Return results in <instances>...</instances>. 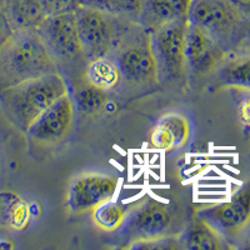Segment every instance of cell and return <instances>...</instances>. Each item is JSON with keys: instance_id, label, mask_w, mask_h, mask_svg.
Masks as SVG:
<instances>
[{"instance_id": "obj_1", "label": "cell", "mask_w": 250, "mask_h": 250, "mask_svg": "<svg viewBox=\"0 0 250 250\" xmlns=\"http://www.w3.org/2000/svg\"><path fill=\"white\" fill-rule=\"evenodd\" d=\"M51 73L59 68L35 29L13 31L0 48V91Z\"/></svg>"}, {"instance_id": "obj_2", "label": "cell", "mask_w": 250, "mask_h": 250, "mask_svg": "<svg viewBox=\"0 0 250 250\" xmlns=\"http://www.w3.org/2000/svg\"><path fill=\"white\" fill-rule=\"evenodd\" d=\"M68 93L62 74L51 73L4 89L0 91V99L10 122L25 133L29 125L49 105Z\"/></svg>"}, {"instance_id": "obj_3", "label": "cell", "mask_w": 250, "mask_h": 250, "mask_svg": "<svg viewBox=\"0 0 250 250\" xmlns=\"http://www.w3.org/2000/svg\"><path fill=\"white\" fill-rule=\"evenodd\" d=\"M119 66L123 82L133 86H153L158 83L156 65L150 48V31L131 23L117 48L109 55Z\"/></svg>"}, {"instance_id": "obj_4", "label": "cell", "mask_w": 250, "mask_h": 250, "mask_svg": "<svg viewBox=\"0 0 250 250\" xmlns=\"http://www.w3.org/2000/svg\"><path fill=\"white\" fill-rule=\"evenodd\" d=\"M74 15L83 53L88 62L109 57L129 25L135 23L86 6H79Z\"/></svg>"}, {"instance_id": "obj_5", "label": "cell", "mask_w": 250, "mask_h": 250, "mask_svg": "<svg viewBox=\"0 0 250 250\" xmlns=\"http://www.w3.org/2000/svg\"><path fill=\"white\" fill-rule=\"evenodd\" d=\"M188 25V18H182L150 31V48L159 84L176 85L187 79L185 37Z\"/></svg>"}, {"instance_id": "obj_6", "label": "cell", "mask_w": 250, "mask_h": 250, "mask_svg": "<svg viewBox=\"0 0 250 250\" xmlns=\"http://www.w3.org/2000/svg\"><path fill=\"white\" fill-rule=\"evenodd\" d=\"M37 33L58 68L64 69H86L88 60L84 57L74 13L59 15H48L37 26Z\"/></svg>"}, {"instance_id": "obj_7", "label": "cell", "mask_w": 250, "mask_h": 250, "mask_svg": "<svg viewBox=\"0 0 250 250\" xmlns=\"http://www.w3.org/2000/svg\"><path fill=\"white\" fill-rule=\"evenodd\" d=\"M174 218L168 207L154 199H145L126 213L118 230L125 242L164 238L175 235Z\"/></svg>"}, {"instance_id": "obj_8", "label": "cell", "mask_w": 250, "mask_h": 250, "mask_svg": "<svg viewBox=\"0 0 250 250\" xmlns=\"http://www.w3.org/2000/svg\"><path fill=\"white\" fill-rule=\"evenodd\" d=\"M189 24L200 26L228 49L243 19L228 0H191L188 9Z\"/></svg>"}, {"instance_id": "obj_9", "label": "cell", "mask_w": 250, "mask_h": 250, "mask_svg": "<svg viewBox=\"0 0 250 250\" xmlns=\"http://www.w3.org/2000/svg\"><path fill=\"white\" fill-rule=\"evenodd\" d=\"M195 215L210 225L225 242L235 240L250 227V190L243 188L229 202L203 208Z\"/></svg>"}, {"instance_id": "obj_10", "label": "cell", "mask_w": 250, "mask_h": 250, "mask_svg": "<svg viewBox=\"0 0 250 250\" xmlns=\"http://www.w3.org/2000/svg\"><path fill=\"white\" fill-rule=\"evenodd\" d=\"M74 105L69 93L55 100L29 125L25 134L38 146H53L65 139L73 128Z\"/></svg>"}, {"instance_id": "obj_11", "label": "cell", "mask_w": 250, "mask_h": 250, "mask_svg": "<svg viewBox=\"0 0 250 250\" xmlns=\"http://www.w3.org/2000/svg\"><path fill=\"white\" fill-rule=\"evenodd\" d=\"M118 189V180L109 175L85 173L70 183L66 195V208L71 213H91L103 203L114 198Z\"/></svg>"}, {"instance_id": "obj_12", "label": "cell", "mask_w": 250, "mask_h": 250, "mask_svg": "<svg viewBox=\"0 0 250 250\" xmlns=\"http://www.w3.org/2000/svg\"><path fill=\"white\" fill-rule=\"evenodd\" d=\"M229 57L227 48L200 26L189 24L185 37L188 74L207 75L215 71Z\"/></svg>"}, {"instance_id": "obj_13", "label": "cell", "mask_w": 250, "mask_h": 250, "mask_svg": "<svg viewBox=\"0 0 250 250\" xmlns=\"http://www.w3.org/2000/svg\"><path fill=\"white\" fill-rule=\"evenodd\" d=\"M191 0H143L138 23L148 31L187 18Z\"/></svg>"}, {"instance_id": "obj_14", "label": "cell", "mask_w": 250, "mask_h": 250, "mask_svg": "<svg viewBox=\"0 0 250 250\" xmlns=\"http://www.w3.org/2000/svg\"><path fill=\"white\" fill-rule=\"evenodd\" d=\"M189 138V123L180 114L170 113L160 118L149 134L151 145L159 150L182 148Z\"/></svg>"}, {"instance_id": "obj_15", "label": "cell", "mask_w": 250, "mask_h": 250, "mask_svg": "<svg viewBox=\"0 0 250 250\" xmlns=\"http://www.w3.org/2000/svg\"><path fill=\"white\" fill-rule=\"evenodd\" d=\"M0 6L13 31L37 29L48 17L40 0H0Z\"/></svg>"}, {"instance_id": "obj_16", "label": "cell", "mask_w": 250, "mask_h": 250, "mask_svg": "<svg viewBox=\"0 0 250 250\" xmlns=\"http://www.w3.org/2000/svg\"><path fill=\"white\" fill-rule=\"evenodd\" d=\"M176 242L179 249L188 250H220L228 248L224 239L196 215L176 234Z\"/></svg>"}, {"instance_id": "obj_17", "label": "cell", "mask_w": 250, "mask_h": 250, "mask_svg": "<svg viewBox=\"0 0 250 250\" xmlns=\"http://www.w3.org/2000/svg\"><path fill=\"white\" fill-rule=\"evenodd\" d=\"M215 80L228 88L250 90V54L229 55L215 70Z\"/></svg>"}, {"instance_id": "obj_18", "label": "cell", "mask_w": 250, "mask_h": 250, "mask_svg": "<svg viewBox=\"0 0 250 250\" xmlns=\"http://www.w3.org/2000/svg\"><path fill=\"white\" fill-rule=\"evenodd\" d=\"M84 82L108 93L120 85L123 78L115 60L110 57H102L88 62Z\"/></svg>"}, {"instance_id": "obj_19", "label": "cell", "mask_w": 250, "mask_h": 250, "mask_svg": "<svg viewBox=\"0 0 250 250\" xmlns=\"http://www.w3.org/2000/svg\"><path fill=\"white\" fill-rule=\"evenodd\" d=\"M30 219L29 204L12 191L0 193V225L23 230Z\"/></svg>"}, {"instance_id": "obj_20", "label": "cell", "mask_w": 250, "mask_h": 250, "mask_svg": "<svg viewBox=\"0 0 250 250\" xmlns=\"http://www.w3.org/2000/svg\"><path fill=\"white\" fill-rule=\"evenodd\" d=\"M143 0H79L80 6L97 9L138 23Z\"/></svg>"}, {"instance_id": "obj_21", "label": "cell", "mask_w": 250, "mask_h": 250, "mask_svg": "<svg viewBox=\"0 0 250 250\" xmlns=\"http://www.w3.org/2000/svg\"><path fill=\"white\" fill-rule=\"evenodd\" d=\"M91 215H93L94 224L97 225L100 230L110 233L119 229L120 225L124 222L126 211L122 205L113 202L111 199L95 208L91 211Z\"/></svg>"}, {"instance_id": "obj_22", "label": "cell", "mask_w": 250, "mask_h": 250, "mask_svg": "<svg viewBox=\"0 0 250 250\" xmlns=\"http://www.w3.org/2000/svg\"><path fill=\"white\" fill-rule=\"evenodd\" d=\"M75 98L80 111L85 114H95L104 108L108 95L106 91L100 90L84 82V84L77 89Z\"/></svg>"}, {"instance_id": "obj_23", "label": "cell", "mask_w": 250, "mask_h": 250, "mask_svg": "<svg viewBox=\"0 0 250 250\" xmlns=\"http://www.w3.org/2000/svg\"><path fill=\"white\" fill-rule=\"evenodd\" d=\"M46 15L74 13L80 6L79 0H40Z\"/></svg>"}, {"instance_id": "obj_24", "label": "cell", "mask_w": 250, "mask_h": 250, "mask_svg": "<svg viewBox=\"0 0 250 250\" xmlns=\"http://www.w3.org/2000/svg\"><path fill=\"white\" fill-rule=\"evenodd\" d=\"M243 95L238 103L236 114H238L239 122L245 129L250 130V90L243 89Z\"/></svg>"}, {"instance_id": "obj_25", "label": "cell", "mask_w": 250, "mask_h": 250, "mask_svg": "<svg viewBox=\"0 0 250 250\" xmlns=\"http://www.w3.org/2000/svg\"><path fill=\"white\" fill-rule=\"evenodd\" d=\"M243 20H250V0H228Z\"/></svg>"}, {"instance_id": "obj_26", "label": "cell", "mask_w": 250, "mask_h": 250, "mask_svg": "<svg viewBox=\"0 0 250 250\" xmlns=\"http://www.w3.org/2000/svg\"><path fill=\"white\" fill-rule=\"evenodd\" d=\"M12 28H10L9 23L6 21L5 17H4L3 12H1V6H0V48L4 45V43L12 35Z\"/></svg>"}]
</instances>
